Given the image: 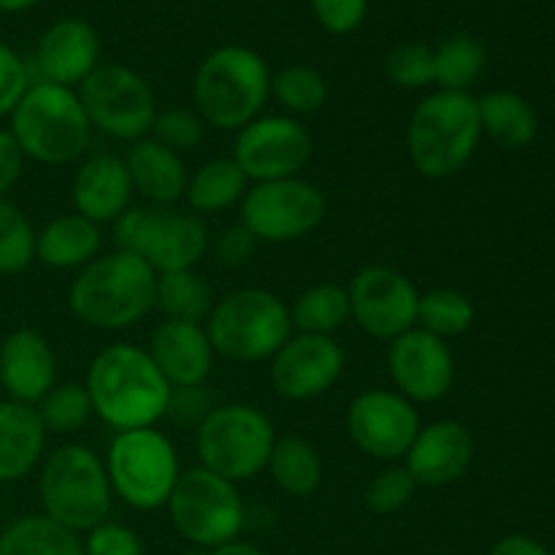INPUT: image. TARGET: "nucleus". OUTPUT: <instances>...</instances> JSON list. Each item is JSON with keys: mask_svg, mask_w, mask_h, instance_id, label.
Returning a JSON list of instances; mask_svg holds the SVG:
<instances>
[{"mask_svg": "<svg viewBox=\"0 0 555 555\" xmlns=\"http://www.w3.org/2000/svg\"><path fill=\"white\" fill-rule=\"evenodd\" d=\"M103 464L114 496L141 513L166 507L182 475L177 444L157 426L119 431L108 444Z\"/></svg>", "mask_w": 555, "mask_h": 555, "instance_id": "1a4fd4ad", "label": "nucleus"}, {"mask_svg": "<svg viewBox=\"0 0 555 555\" xmlns=\"http://www.w3.org/2000/svg\"><path fill=\"white\" fill-rule=\"evenodd\" d=\"M293 334L334 336L350 320V296L336 282H318L291 304Z\"/></svg>", "mask_w": 555, "mask_h": 555, "instance_id": "c756f323", "label": "nucleus"}, {"mask_svg": "<svg viewBox=\"0 0 555 555\" xmlns=\"http://www.w3.org/2000/svg\"><path fill=\"white\" fill-rule=\"evenodd\" d=\"M271 95L269 63L255 49L228 43L206 54L193 79L198 117L217 130H242Z\"/></svg>", "mask_w": 555, "mask_h": 555, "instance_id": "20e7f679", "label": "nucleus"}, {"mask_svg": "<svg viewBox=\"0 0 555 555\" xmlns=\"http://www.w3.org/2000/svg\"><path fill=\"white\" fill-rule=\"evenodd\" d=\"M388 372L396 393L412 404H434L453 388L455 358L448 341L412 328L388 345Z\"/></svg>", "mask_w": 555, "mask_h": 555, "instance_id": "a211bd4d", "label": "nucleus"}, {"mask_svg": "<svg viewBox=\"0 0 555 555\" xmlns=\"http://www.w3.org/2000/svg\"><path fill=\"white\" fill-rule=\"evenodd\" d=\"M157 274L135 255L114 249L98 255L70 282L68 307L95 331H125L155 309Z\"/></svg>", "mask_w": 555, "mask_h": 555, "instance_id": "f03ea898", "label": "nucleus"}, {"mask_svg": "<svg viewBox=\"0 0 555 555\" xmlns=\"http://www.w3.org/2000/svg\"><path fill=\"white\" fill-rule=\"evenodd\" d=\"M482 139L477 98L434 90L406 122V155L421 177L442 182L469 166Z\"/></svg>", "mask_w": 555, "mask_h": 555, "instance_id": "7ed1b4c3", "label": "nucleus"}, {"mask_svg": "<svg viewBox=\"0 0 555 555\" xmlns=\"http://www.w3.org/2000/svg\"><path fill=\"white\" fill-rule=\"evenodd\" d=\"M209 555H266V553L258 551L255 545H249V542L233 540V542H228V545L209 551Z\"/></svg>", "mask_w": 555, "mask_h": 555, "instance_id": "de8ad7c7", "label": "nucleus"}, {"mask_svg": "<svg viewBox=\"0 0 555 555\" xmlns=\"http://www.w3.org/2000/svg\"><path fill=\"white\" fill-rule=\"evenodd\" d=\"M38 417L49 434H76L90 423L92 401L81 383H57L36 404Z\"/></svg>", "mask_w": 555, "mask_h": 555, "instance_id": "c9c22d12", "label": "nucleus"}, {"mask_svg": "<svg viewBox=\"0 0 555 555\" xmlns=\"http://www.w3.org/2000/svg\"><path fill=\"white\" fill-rule=\"evenodd\" d=\"M0 385L20 404L36 406L57 385V356L47 336L16 328L0 345Z\"/></svg>", "mask_w": 555, "mask_h": 555, "instance_id": "4be33fe9", "label": "nucleus"}, {"mask_svg": "<svg viewBox=\"0 0 555 555\" xmlns=\"http://www.w3.org/2000/svg\"><path fill=\"white\" fill-rule=\"evenodd\" d=\"M312 135L296 117L271 114L236 130L231 157L249 179V184H258L298 177L304 166L312 160Z\"/></svg>", "mask_w": 555, "mask_h": 555, "instance_id": "4468645a", "label": "nucleus"}, {"mask_svg": "<svg viewBox=\"0 0 555 555\" xmlns=\"http://www.w3.org/2000/svg\"><path fill=\"white\" fill-rule=\"evenodd\" d=\"M421 426L415 404L396 390H363L347 406V434L374 461L404 459Z\"/></svg>", "mask_w": 555, "mask_h": 555, "instance_id": "dca6fc26", "label": "nucleus"}, {"mask_svg": "<svg viewBox=\"0 0 555 555\" xmlns=\"http://www.w3.org/2000/svg\"><path fill=\"white\" fill-rule=\"evenodd\" d=\"M274 442V423L249 404L211 406L195 428L201 466L236 486L266 472Z\"/></svg>", "mask_w": 555, "mask_h": 555, "instance_id": "9d476101", "label": "nucleus"}, {"mask_svg": "<svg viewBox=\"0 0 555 555\" xmlns=\"http://www.w3.org/2000/svg\"><path fill=\"white\" fill-rule=\"evenodd\" d=\"M312 14L331 36H350L363 25L369 0H309Z\"/></svg>", "mask_w": 555, "mask_h": 555, "instance_id": "a19ab883", "label": "nucleus"}, {"mask_svg": "<svg viewBox=\"0 0 555 555\" xmlns=\"http://www.w3.org/2000/svg\"><path fill=\"white\" fill-rule=\"evenodd\" d=\"M215 307V291L198 271H171L157 274L155 282V309L166 320H184V323H206Z\"/></svg>", "mask_w": 555, "mask_h": 555, "instance_id": "7c9ffc66", "label": "nucleus"}, {"mask_svg": "<svg viewBox=\"0 0 555 555\" xmlns=\"http://www.w3.org/2000/svg\"><path fill=\"white\" fill-rule=\"evenodd\" d=\"M101 65V38L85 20H60L47 27L36 47V68L49 85L76 87Z\"/></svg>", "mask_w": 555, "mask_h": 555, "instance_id": "412c9836", "label": "nucleus"}, {"mask_svg": "<svg viewBox=\"0 0 555 555\" xmlns=\"http://www.w3.org/2000/svg\"><path fill=\"white\" fill-rule=\"evenodd\" d=\"M38 493L43 515L74 534L95 529L112 513L106 464L85 444H60L41 461Z\"/></svg>", "mask_w": 555, "mask_h": 555, "instance_id": "423d86ee", "label": "nucleus"}, {"mask_svg": "<svg viewBox=\"0 0 555 555\" xmlns=\"http://www.w3.org/2000/svg\"><path fill=\"white\" fill-rule=\"evenodd\" d=\"M255 249H258V238H255L253 233L242 225V222H238V225L225 228L215 244L217 260H220L222 266H228V269L249 263V258L255 255Z\"/></svg>", "mask_w": 555, "mask_h": 555, "instance_id": "c03bdc74", "label": "nucleus"}, {"mask_svg": "<svg viewBox=\"0 0 555 555\" xmlns=\"http://www.w3.org/2000/svg\"><path fill=\"white\" fill-rule=\"evenodd\" d=\"M133 195L125 157L112 155V152L87 157L76 168L74 182H70L74 211L98 222V225H106V222H114L119 215H125L130 209Z\"/></svg>", "mask_w": 555, "mask_h": 555, "instance_id": "5701e85b", "label": "nucleus"}, {"mask_svg": "<svg viewBox=\"0 0 555 555\" xmlns=\"http://www.w3.org/2000/svg\"><path fill=\"white\" fill-rule=\"evenodd\" d=\"M551 555H555V551H553V553H551Z\"/></svg>", "mask_w": 555, "mask_h": 555, "instance_id": "8fccbe9b", "label": "nucleus"}, {"mask_svg": "<svg viewBox=\"0 0 555 555\" xmlns=\"http://www.w3.org/2000/svg\"><path fill=\"white\" fill-rule=\"evenodd\" d=\"M486 68V47L472 36H453L434 49V85L439 90L469 92Z\"/></svg>", "mask_w": 555, "mask_h": 555, "instance_id": "473e14b6", "label": "nucleus"}, {"mask_svg": "<svg viewBox=\"0 0 555 555\" xmlns=\"http://www.w3.org/2000/svg\"><path fill=\"white\" fill-rule=\"evenodd\" d=\"M101 225L76 211L57 215L41 231H36V260L47 269L79 271L101 255Z\"/></svg>", "mask_w": 555, "mask_h": 555, "instance_id": "a878e982", "label": "nucleus"}, {"mask_svg": "<svg viewBox=\"0 0 555 555\" xmlns=\"http://www.w3.org/2000/svg\"><path fill=\"white\" fill-rule=\"evenodd\" d=\"M347 356L334 336L291 334L269 361L271 388L287 401H309L328 393L345 372Z\"/></svg>", "mask_w": 555, "mask_h": 555, "instance_id": "f3484780", "label": "nucleus"}, {"mask_svg": "<svg viewBox=\"0 0 555 555\" xmlns=\"http://www.w3.org/2000/svg\"><path fill=\"white\" fill-rule=\"evenodd\" d=\"M27 87H30L27 65L9 43L0 41V117H11Z\"/></svg>", "mask_w": 555, "mask_h": 555, "instance_id": "37998d69", "label": "nucleus"}, {"mask_svg": "<svg viewBox=\"0 0 555 555\" xmlns=\"http://www.w3.org/2000/svg\"><path fill=\"white\" fill-rule=\"evenodd\" d=\"M417 491V482L412 480L410 472L404 466H388V469L377 472L372 482L363 491V502L374 515H390L399 513L401 507L412 502Z\"/></svg>", "mask_w": 555, "mask_h": 555, "instance_id": "ea45409f", "label": "nucleus"}, {"mask_svg": "<svg viewBox=\"0 0 555 555\" xmlns=\"http://www.w3.org/2000/svg\"><path fill=\"white\" fill-rule=\"evenodd\" d=\"M150 135L157 144L168 146L177 155H184V152L204 144L206 122L190 108H166V112L155 114Z\"/></svg>", "mask_w": 555, "mask_h": 555, "instance_id": "58836bf2", "label": "nucleus"}, {"mask_svg": "<svg viewBox=\"0 0 555 555\" xmlns=\"http://www.w3.org/2000/svg\"><path fill=\"white\" fill-rule=\"evenodd\" d=\"M350 320L366 336L379 341L399 339L406 331L417 328V293L415 282L390 266H366L352 276L350 287Z\"/></svg>", "mask_w": 555, "mask_h": 555, "instance_id": "2eb2a0df", "label": "nucleus"}, {"mask_svg": "<svg viewBox=\"0 0 555 555\" xmlns=\"http://www.w3.org/2000/svg\"><path fill=\"white\" fill-rule=\"evenodd\" d=\"M25 160L27 157L22 155L20 144L11 135V130L0 128V198H5V193L20 182Z\"/></svg>", "mask_w": 555, "mask_h": 555, "instance_id": "a18cd8bd", "label": "nucleus"}, {"mask_svg": "<svg viewBox=\"0 0 555 555\" xmlns=\"http://www.w3.org/2000/svg\"><path fill=\"white\" fill-rule=\"evenodd\" d=\"M146 352L173 390L204 388L215 369V350L204 323L163 320L152 331Z\"/></svg>", "mask_w": 555, "mask_h": 555, "instance_id": "aec40b11", "label": "nucleus"}, {"mask_svg": "<svg viewBox=\"0 0 555 555\" xmlns=\"http://www.w3.org/2000/svg\"><path fill=\"white\" fill-rule=\"evenodd\" d=\"M385 76L401 90H423L434 85V49L426 43H396L383 60Z\"/></svg>", "mask_w": 555, "mask_h": 555, "instance_id": "4c0bfd02", "label": "nucleus"}, {"mask_svg": "<svg viewBox=\"0 0 555 555\" xmlns=\"http://www.w3.org/2000/svg\"><path fill=\"white\" fill-rule=\"evenodd\" d=\"M36 3H41V0H0V11L3 14H22V11H30Z\"/></svg>", "mask_w": 555, "mask_h": 555, "instance_id": "09e8293b", "label": "nucleus"}, {"mask_svg": "<svg viewBox=\"0 0 555 555\" xmlns=\"http://www.w3.org/2000/svg\"><path fill=\"white\" fill-rule=\"evenodd\" d=\"M475 323V304L469 296L453 287H431L421 293L417 301V328L439 336V339H453L466 334Z\"/></svg>", "mask_w": 555, "mask_h": 555, "instance_id": "72a5a7b5", "label": "nucleus"}, {"mask_svg": "<svg viewBox=\"0 0 555 555\" xmlns=\"http://www.w3.org/2000/svg\"><path fill=\"white\" fill-rule=\"evenodd\" d=\"M11 135L22 155L43 166H65L85 155L92 125L79 92L70 87L33 81L11 112Z\"/></svg>", "mask_w": 555, "mask_h": 555, "instance_id": "39448f33", "label": "nucleus"}, {"mask_svg": "<svg viewBox=\"0 0 555 555\" xmlns=\"http://www.w3.org/2000/svg\"><path fill=\"white\" fill-rule=\"evenodd\" d=\"M238 211L242 225L258 244H291L309 236L325 220V195L301 177L258 182L249 184Z\"/></svg>", "mask_w": 555, "mask_h": 555, "instance_id": "ddd939ff", "label": "nucleus"}, {"mask_svg": "<svg viewBox=\"0 0 555 555\" xmlns=\"http://www.w3.org/2000/svg\"><path fill=\"white\" fill-rule=\"evenodd\" d=\"M166 507L173 529L184 540L206 547V551L238 540L244 518H247L236 482L225 480L204 466L188 472L182 469Z\"/></svg>", "mask_w": 555, "mask_h": 555, "instance_id": "9b49d317", "label": "nucleus"}, {"mask_svg": "<svg viewBox=\"0 0 555 555\" xmlns=\"http://www.w3.org/2000/svg\"><path fill=\"white\" fill-rule=\"evenodd\" d=\"M215 356L233 363H263L291 339V309L276 293L242 287L215 301L204 323Z\"/></svg>", "mask_w": 555, "mask_h": 555, "instance_id": "0eeeda50", "label": "nucleus"}, {"mask_svg": "<svg viewBox=\"0 0 555 555\" xmlns=\"http://www.w3.org/2000/svg\"><path fill=\"white\" fill-rule=\"evenodd\" d=\"M0 555H85L81 540L47 515H25L0 534Z\"/></svg>", "mask_w": 555, "mask_h": 555, "instance_id": "2f4dec72", "label": "nucleus"}, {"mask_svg": "<svg viewBox=\"0 0 555 555\" xmlns=\"http://www.w3.org/2000/svg\"><path fill=\"white\" fill-rule=\"evenodd\" d=\"M271 482L293 499H307L323 482V459L318 448L301 437H276L266 464Z\"/></svg>", "mask_w": 555, "mask_h": 555, "instance_id": "cd10ccee", "label": "nucleus"}, {"mask_svg": "<svg viewBox=\"0 0 555 555\" xmlns=\"http://www.w3.org/2000/svg\"><path fill=\"white\" fill-rule=\"evenodd\" d=\"M81 551H85V555H144V545H141L139 534L133 529L103 520L101 526L87 531Z\"/></svg>", "mask_w": 555, "mask_h": 555, "instance_id": "79ce46f5", "label": "nucleus"}, {"mask_svg": "<svg viewBox=\"0 0 555 555\" xmlns=\"http://www.w3.org/2000/svg\"><path fill=\"white\" fill-rule=\"evenodd\" d=\"M125 166H128L133 193L150 201L152 206H171L179 198H184L190 173L182 155L157 144L152 135L130 144Z\"/></svg>", "mask_w": 555, "mask_h": 555, "instance_id": "b1692460", "label": "nucleus"}, {"mask_svg": "<svg viewBox=\"0 0 555 555\" xmlns=\"http://www.w3.org/2000/svg\"><path fill=\"white\" fill-rule=\"evenodd\" d=\"M114 244L144 260L155 274L190 271L209 249V231L198 215L171 206H130L114 220Z\"/></svg>", "mask_w": 555, "mask_h": 555, "instance_id": "6e6552de", "label": "nucleus"}, {"mask_svg": "<svg viewBox=\"0 0 555 555\" xmlns=\"http://www.w3.org/2000/svg\"><path fill=\"white\" fill-rule=\"evenodd\" d=\"M47 434L36 406L0 401V482L25 480L41 464Z\"/></svg>", "mask_w": 555, "mask_h": 555, "instance_id": "393cba45", "label": "nucleus"}, {"mask_svg": "<svg viewBox=\"0 0 555 555\" xmlns=\"http://www.w3.org/2000/svg\"><path fill=\"white\" fill-rule=\"evenodd\" d=\"M271 95L276 98L287 117H307V114L320 112L328 101V85L323 74L312 65L293 63L271 74Z\"/></svg>", "mask_w": 555, "mask_h": 555, "instance_id": "f704fd0d", "label": "nucleus"}, {"mask_svg": "<svg viewBox=\"0 0 555 555\" xmlns=\"http://www.w3.org/2000/svg\"><path fill=\"white\" fill-rule=\"evenodd\" d=\"M475 459V439L459 421H434L421 426L404 455V469L417 486H450L461 480Z\"/></svg>", "mask_w": 555, "mask_h": 555, "instance_id": "6ab92c4d", "label": "nucleus"}, {"mask_svg": "<svg viewBox=\"0 0 555 555\" xmlns=\"http://www.w3.org/2000/svg\"><path fill=\"white\" fill-rule=\"evenodd\" d=\"M482 135L504 150H524L537 139V112L518 92L493 90L477 101Z\"/></svg>", "mask_w": 555, "mask_h": 555, "instance_id": "bb28decb", "label": "nucleus"}, {"mask_svg": "<svg viewBox=\"0 0 555 555\" xmlns=\"http://www.w3.org/2000/svg\"><path fill=\"white\" fill-rule=\"evenodd\" d=\"M85 388L92 401V415L117 434L157 426L173 399V388L157 372L146 347L128 341L108 345L92 358Z\"/></svg>", "mask_w": 555, "mask_h": 555, "instance_id": "f257e3e1", "label": "nucleus"}, {"mask_svg": "<svg viewBox=\"0 0 555 555\" xmlns=\"http://www.w3.org/2000/svg\"><path fill=\"white\" fill-rule=\"evenodd\" d=\"M488 555H551V551L526 534H509L502 537Z\"/></svg>", "mask_w": 555, "mask_h": 555, "instance_id": "49530a36", "label": "nucleus"}, {"mask_svg": "<svg viewBox=\"0 0 555 555\" xmlns=\"http://www.w3.org/2000/svg\"><path fill=\"white\" fill-rule=\"evenodd\" d=\"M247 190L249 179L244 177V171L236 166V160H233V157H215V160L195 168L193 177L188 179L184 198H188L190 209L198 217L220 215V211H228L236 204H242Z\"/></svg>", "mask_w": 555, "mask_h": 555, "instance_id": "c85d7f7f", "label": "nucleus"}, {"mask_svg": "<svg viewBox=\"0 0 555 555\" xmlns=\"http://www.w3.org/2000/svg\"><path fill=\"white\" fill-rule=\"evenodd\" d=\"M76 92L92 130L128 144L150 135L157 114L155 92L150 81L128 65L101 63Z\"/></svg>", "mask_w": 555, "mask_h": 555, "instance_id": "f8f14e48", "label": "nucleus"}, {"mask_svg": "<svg viewBox=\"0 0 555 555\" xmlns=\"http://www.w3.org/2000/svg\"><path fill=\"white\" fill-rule=\"evenodd\" d=\"M36 260V228L25 211L0 198V274H22Z\"/></svg>", "mask_w": 555, "mask_h": 555, "instance_id": "e433bc0d", "label": "nucleus"}]
</instances>
